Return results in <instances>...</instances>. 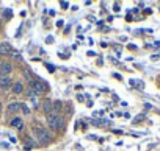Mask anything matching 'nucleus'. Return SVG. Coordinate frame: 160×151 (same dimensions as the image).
Wrapping results in <instances>:
<instances>
[{
  "label": "nucleus",
  "instance_id": "f257e3e1",
  "mask_svg": "<svg viewBox=\"0 0 160 151\" xmlns=\"http://www.w3.org/2000/svg\"><path fill=\"white\" fill-rule=\"evenodd\" d=\"M33 136H35L36 142H38V143H41V145L49 143V142H50V139H52L50 133H49L47 129L41 128V126H35V128H33Z\"/></svg>",
  "mask_w": 160,
  "mask_h": 151
},
{
  "label": "nucleus",
  "instance_id": "f03ea898",
  "mask_svg": "<svg viewBox=\"0 0 160 151\" xmlns=\"http://www.w3.org/2000/svg\"><path fill=\"white\" fill-rule=\"evenodd\" d=\"M28 87L35 89L38 95H42V93H45L49 90L47 84H45V81H42V80H32V81H28Z\"/></svg>",
  "mask_w": 160,
  "mask_h": 151
},
{
  "label": "nucleus",
  "instance_id": "7ed1b4c3",
  "mask_svg": "<svg viewBox=\"0 0 160 151\" xmlns=\"http://www.w3.org/2000/svg\"><path fill=\"white\" fill-rule=\"evenodd\" d=\"M58 118H60V115H58V114H55V112H50L49 115H45V121H47V126L57 131V125H58Z\"/></svg>",
  "mask_w": 160,
  "mask_h": 151
},
{
  "label": "nucleus",
  "instance_id": "20e7f679",
  "mask_svg": "<svg viewBox=\"0 0 160 151\" xmlns=\"http://www.w3.org/2000/svg\"><path fill=\"white\" fill-rule=\"evenodd\" d=\"M11 90L14 95H20L22 92H24V83L22 81H14L13 86H11Z\"/></svg>",
  "mask_w": 160,
  "mask_h": 151
},
{
  "label": "nucleus",
  "instance_id": "39448f33",
  "mask_svg": "<svg viewBox=\"0 0 160 151\" xmlns=\"http://www.w3.org/2000/svg\"><path fill=\"white\" fill-rule=\"evenodd\" d=\"M41 111L45 114V115H49L50 112H52V101L49 98H45L44 101H42V105H41Z\"/></svg>",
  "mask_w": 160,
  "mask_h": 151
},
{
  "label": "nucleus",
  "instance_id": "423d86ee",
  "mask_svg": "<svg viewBox=\"0 0 160 151\" xmlns=\"http://www.w3.org/2000/svg\"><path fill=\"white\" fill-rule=\"evenodd\" d=\"M10 86H13L11 77H0V89H8Z\"/></svg>",
  "mask_w": 160,
  "mask_h": 151
},
{
  "label": "nucleus",
  "instance_id": "0eeeda50",
  "mask_svg": "<svg viewBox=\"0 0 160 151\" xmlns=\"http://www.w3.org/2000/svg\"><path fill=\"white\" fill-rule=\"evenodd\" d=\"M13 53V47L8 42L0 44V55H11Z\"/></svg>",
  "mask_w": 160,
  "mask_h": 151
},
{
  "label": "nucleus",
  "instance_id": "6e6552de",
  "mask_svg": "<svg viewBox=\"0 0 160 151\" xmlns=\"http://www.w3.org/2000/svg\"><path fill=\"white\" fill-rule=\"evenodd\" d=\"M10 126L17 128V129H22V126H24V120H22L20 117H14V118L10 121Z\"/></svg>",
  "mask_w": 160,
  "mask_h": 151
},
{
  "label": "nucleus",
  "instance_id": "1a4fd4ad",
  "mask_svg": "<svg viewBox=\"0 0 160 151\" xmlns=\"http://www.w3.org/2000/svg\"><path fill=\"white\" fill-rule=\"evenodd\" d=\"M11 72H13V64L11 62H3V69H2V75H0V77H10Z\"/></svg>",
  "mask_w": 160,
  "mask_h": 151
},
{
  "label": "nucleus",
  "instance_id": "9d476101",
  "mask_svg": "<svg viewBox=\"0 0 160 151\" xmlns=\"http://www.w3.org/2000/svg\"><path fill=\"white\" fill-rule=\"evenodd\" d=\"M61 106H63V103L60 101V100H57V101H54V103H52V109H54L52 112H55V114H58V111L61 109Z\"/></svg>",
  "mask_w": 160,
  "mask_h": 151
},
{
  "label": "nucleus",
  "instance_id": "9b49d317",
  "mask_svg": "<svg viewBox=\"0 0 160 151\" xmlns=\"http://www.w3.org/2000/svg\"><path fill=\"white\" fill-rule=\"evenodd\" d=\"M19 109H20V103H11V105L8 106V111L13 112V114H16Z\"/></svg>",
  "mask_w": 160,
  "mask_h": 151
},
{
  "label": "nucleus",
  "instance_id": "f8f14e48",
  "mask_svg": "<svg viewBox=\"0 0 160 151\" xmlns=\"http://www.w3.org/2000/svg\"><path fill=\"white\" fill-rule=\"evenodd\" d=\"M25 93H27V97H28V98H36V97H38L36 90H35V89H32V87H28V89L25 90Z\"/></svg>",
  "mask_w": 160,
  "mask_h": 151
},
{
  "label": "nucleus",
  "instance_id": "ddd939ff",
  "mask_svg": "<svg viewBox=\"0 0 160 151\" xmlns=\"http://www.w3.org/2000/svg\"><path fill=\"white\" fill-rule=\"evenodd\" d=\"M20 111L24 112L25 115H28V114L32 112V111H30V108H28V105H25V103H22V105H20Z\"/></svg>",
  "mask_w": 160,
  "mask_h": 151
},
{
  "label": "nucleus",
  "instance_id": "4468645a",
  "mask_svg": "<svg viewBox=\"0 0 160 151\" xmlns=\"http://www.w3.org/2000/svg\"><path fill=\"white\" fill-rule=\"evenodd\" d=\"M22 75H24V77H25L28 81H32V80H33V77H32V73H30V70H28V69H24V70H22Z\"/></svg>",
  "mask_w": 160,
  "mask_h": 151
},
{
  "label": "nucleus",
  "instance_id": "2eb2a0df",
  "mask_svg": "<svg viewBox=\"0 0 160 151\" xmlns=\"http://www.w3.org/2000/svg\"><path fill=\"white\" fill-rule=\"evenodd\" d=\"M63 128H64V118L60 117V118H58V125H57V131H61Z\"/></svg>",
  "mask_w": 160,
  "mask_h": 151
},
{
  "label": "nucleus",
  "instance_id": "dca6fc26",
  "mask_svg": "<svg viewBox=\"0 0 160 151\" xmlns=\"http://www.w3.org/2000/svg\"><path fill=\"white\" fill-rule=\"evenodd\" d=\"M11 16H13V11H11V10H5V11H3V17H5V19H10Z\"/></svg>",
  "mask_w": 160,
  "mask_h": 151
},
{
  "label": "nucleus",
  "instance_id": "f3484780",
  "mask_svg": "<svg viewBox=\"0 0 160 151\" xmlns=\"http://www.w3.org/2000/svg\"><path fill=\"white\" fill-rule=\"evenodd\" d=\"M45 67L49 69V72H55V66H52V64H45Z\"/></svg>",
  "mask_w": 160,
  "mask_h": 151
},
{
  "label": "nucleus",
  "instance_id": "a211bd4d",
  "mask_svg": "<svg viewBox=\"0 0 160 151\" xmlns=\"http://www.w3.org/2000/svg\"><path fill=\"white\" fill-rule=\"evenodd\" d=\"M143 117H145L143 114H141V115H136V117H135V123H136V121H141V118H143Z\"/></svg>",
  "mask_w": 160,
  "mask_h": 151
},
{
  "label": "nucleus",
  "instance_id": "6ab92c4d",
  "mask_svg": "<svg viewBox=\"0 0 160 151\" xmlns=\"http://www.w3.org/2000/svg\"><path fill=\"white\" fill-rule=\"evenodd\" d=\"M60 5H61V6H63V10H66V8H67V2H61V3H60Z\"/></svg>",
  "mask_w": 160,
  "mask_h": 151
},
{
  "label": "nucleus",
  "instance_id": "aec40b11",
  "mask_svg": "<svg viewBox=\"0 0 160 151\" xmlns=\"http://www.w3.org/2000/svg\"><path fill=\"white\" fill-rule=\"evenodd\" d=\"M113 10H115V11H119V5H118V3H115V8H113Z\"/></svg>",
  "mask_w": 160,
  "mask_h": 151
},
{
  "label": "nucleus",
  "instance_id": "412c9836",
  "mask_svg": "<svg viewBox=\"0 0 160 151\" xmlns=\"http://www.w3.org/2000/svg\"><path fill=\"white\" fill-rule=\"evenodd\" d=\"M45 41H47V42H54V38H52V36H49L47 39H45Z\"/></svg>",
  "mask_w": 160,
  "mask_h": 151
},
{
  "label": "nucleus",
  "instance_id": "4be33fe9",
  "mask_svg": "<svg viewBox=\"0 0 160 151\" xmlns=\"http://www.w3.org/2000/svg\"><path fill=\"white\" fill-rule=\"evenodd\" d=\"M2 109H3V106H2V101H0V114H2Z\"/></svg>",
  "mask_w": 160,
  "mask_h": 151
}]
</instances>
